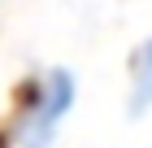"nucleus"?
Masks as SVG:
<instances>
[{
    "label": "nucleus",
    "mask_w": 152,
    "mask_h": 148,
    "mask_svg": "<svg viewBox=\"0 0 152 148\" xmlns=\"http://www.w3.org/2000/svg\"><path fill=\"white\" fill-rule=\"evenodd\" d=\"M148 148H152V144H148Z\"/></svg>",
    "instance_id": "obj_3"
},
{
    "label": "nucleus",
    "mask_w": 152,
    "mask_h": 148,
    "mask_svg": "<svg viewBox=\"0 0 152 148\" xmlns=\"http://www.w3.org/2000/svg\"><path fill=\"white\" fill-rule=\"evenodd\" d=\"M126 74H130V83H126V118L152 113V35L130 52Z\"/></svg>",
    "instance_id": "obj_2"
},
{
    "label": "nucleus",
    "mask_w": 152,
    "mask_h": 148,
    "mask_svg": "<svg viewBox=\"0 0 152 148\" xmlns=\"http://www.w3.org/2000/svg\"><path fill=\"white\" fill-rule=\"evenodd\" d=\"M78 105V79L65 66H48L44 74L22 87L18 109L9 122V144L13 148H57L61 126Z\"/></svg>",
    "instance_id": "obj_1"
}]
</instances>
